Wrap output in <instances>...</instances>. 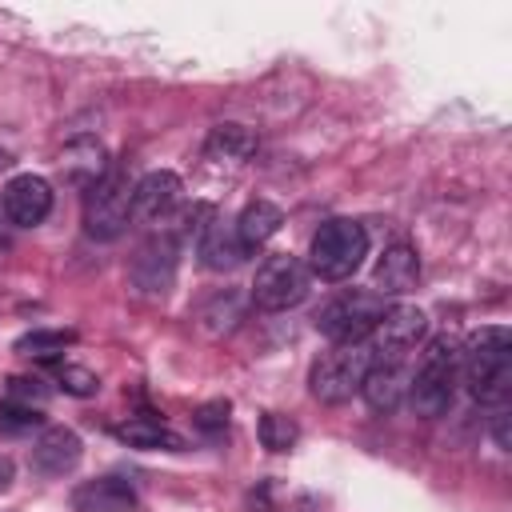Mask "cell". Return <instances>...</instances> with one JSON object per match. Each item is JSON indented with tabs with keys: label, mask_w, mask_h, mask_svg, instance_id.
Returning <instances> with one entry per match:
<instances>
[{
	"label": "cell",
	"mask_w": 512,
	"mask_h": 512,
	"mask_svg": "<svg viewBox=\"0 0 512 512\" xmlns=\"http://www.w3.org/2000/svg\"><path fill=\"white\" fill-rule=\"evenodd\" d=\"M460 376L476 404L500 408L512 388V332L488 324L468 340H460Z\"/></svg>",
	"instance_id": "1"
},
{
	"label": "cell",
	"mask_w": 512,
	"mask_h": 512,
	"mask_svg": "<svg viewBox=\"0 0 512 512\" xmlns=\"http://www.w3.org/2000/svg\"><path fill=\"white\" fill-rule=\"evenodd\" d=\"M460 384V336L456 332H440L424 344L416 372H408V400L412 412L424 420H436L448 412L452 396Z\"/></svg>",
	"instance_id": "2"
},
{
	"label": "cell",
	"mask_w": 512,
	"mask_h": 512,
	"mask_svg": "<svg viewBox=\"0 0 512 512\" xmlns=\"http://www.w3.org/2000/svg\"><path fill=\"white\" fill-rule=\"evenodd\" d=\"M368 256V232L364 224L356 220H324L316 232H312V244H308V272L336 284V280H348Z\"/></svg>",
	"instance_id": "3"
},
{
	"label": "cell",
	"mask_w": 512,
	"mask_h": 512,
	"mask_svg": "<svg viewBox=\"0 0 512 512\" xmlns=\"http://www.w3.org/2000/svg\"><path fill=\"white\" fill-rule=\"evenodd\" d=\"M384 312H388V304H384L380 292H372V288H348V292L332 296L316 312V328L332 344H364L372 336V328L380 324Z\"/></svg>",
	"instance_id": "4"
},
{
	"label": "cell",
	"mask_w": 512,
	"mask_h": 512,
	"mask_svg": "<svg viewBox=\"0 0 512 512\" xmlns=\"http://www.w3.org/2000/svg\"><path fill=\"white\" fill-rule=\"evenodd\" d=\"M132 176L124 168H108L88 192H84V232L92 240H116L132 224Z\"/></svg>",
	"instance_id": "5"
},
{
	"label": "cell",
	"mask_w": 512,
	"mask_h": 512,
	"mask_svg": "<svg viewBox=\"0 0 512 512\" xmlns=\"http://www.w3.org/2000/svg\"><path fill=\"white\" fill-rule=\"evenodd\" d=\"M368 372V344H332L308 372V392L320 404H344L360 392Z\"/></svg>",
	"instance_id": "6"
},
{
	"label": "cell",
	"mask_w": 512,
	"mask_h": 512,
	"mask_svg": "<svg viewBox=\"0 0 512 512\" xmlns=\"http://www.w3.org/2000/svg\"><path fill=\"white\" fill-rule=\"evenodd\" d=\"M308 284H312L308 264L300 256H292V252H276L256 268L252 304L260 312H288L308 296Z\"/></svg>",
	"instance_id": "7"
},
{
	"label": "cell",
	"mask_w": 512,
	"mask_h": 512,
	"mask_svg": "<svg viewBox=\"0 0 512 512\" xmlns=\"http://www.w3.org/2000/svg\"><path fill=\"white\" fill-rule=\"evenodd\" d=\"M424 332H428L424 308H416V304H392L380 316V324L372 328V336L364 344H368V356L372 360H408L416 352V344L424 340Z\"/></svg>",
	"instance_id": "8"
},
{
	"label": "cell",
	"mask_w": 512,
	"mask_h": 512,
	"mask_svg": "<svg viewBox=\"0 0 512 512\" xmlns=\"http://www.w3.org/2000/svg\"><path fill=\"white\" fill-rule=\"evenodd\" d=\"M176 256H180V240L168 228H160L156 236H148L136 248L132 264H128V280L144 296H164L172 288V280H176Z\"/></svg>",
	"instance_id": "9"
},
{
	"label": "cell",
	"mask_w": 512,
	"mask_h": 512,
	"mask_svg": "<svg viewBox=\"0 0 512 512\" xmlns=\"http://www.w3.org/2000/svg\"><path fill=\"white\" fill-rule=\"evenodd\" d=\"M184 200V180L172 172V168H156V172H144L132 188V220L140 224H168L176 216Z\"/></svg>",
	"instance_id": "10"
},
{
	"label": "cell",
	"mask_w": 512,
	"mask_h": 512,
	"mask_svg": "<svg viewBox=\"0 0 512 512\" xmlns=\"http://www.w3.org/2000/svg\"><path fill=\"white\" fill-rule=\"evenodd\" d=\"M0 204H4V216L16 228H36L52 212V184L44 176H36V172H20V176H12L4 184Z\"/></svg>",
	"instance_id": "11"
},
{
	"label": "cell",
	"mask_w": 512,
	"mask_h": 512,
	"mask_svg": "<svg viewBox=\"0 0 512 512\" xmlns=\"http://www.w3.org/2000/svg\"><path fill=\"white\" fill-rule=\"evenodd\" d=\"M360 396L368 400L372 412H396L400 400L408 396V360H372L368 356Z\"/></svg>",
	"instance_id": "12"
},
{
	"label": "cell",
	"mask_w": 512,
	"mask_h": 512,
	"mask_svg": "<svg viewBox=\"0 0 512 512\" xmlns=\"http://www.w3.org/2000/svg\"><path fill=\"white\" fill-rule=\"evenodd\" d=\"M80 456H84V444H80V436H76L72 428H64V424L44 428L40 440L32 444V468H36L40 476H64V472H72V468L80 464Z\"/></svg>",
	"instance_id": "13"
},
{
	"label": "cell",
	"mask_w": 512,
	"mask_h": 512,
	"mask_svg": "<svg viewBox=\"0 0 512 512\" xmlns=\"http://www.w3.org/2000/svg\"><path fill=\"white\" fill-rule=\"evenodd\" d=\"M416 280H420V252L412 244H404V240L384 248V256L372 268V292H380V296H400Z\"/></svg>",
	"instance_id": "14"
},
{
	"label": "cell",
	"mask_w": 512,
	"mask_h": 512,
	"mask_svg": "<svg viewBox=\"0 0 512 512\" xmlns=\"http://www.w3.org/2000/svg\"><path fill=\"white\" fill-rule=\"evenodd\" d=\"M72 508L76 512H132L136 488L124 476H96L72 488Z\"/></svg>",
	"instance_id": "15"
},
{
	"label": "cell",
	"mask_w": 512,
	"mask_h": 512,
	"mask_svg": "<svg viewBox=\"0 0 512 512\" xmlns=\"http://www.w3.org/2000/svg\"><path fill=\"white\" fill-rule=\"evenodd\" d=\"M108 168H112V164H108V152H104V144H100L96 136H76V140H68L64 152H60V172H64V180L76 184V188H84V192H88Z\"/></svg>",
	"instance_id": "16"
},
{
	"label": "cell",
	"mask_w": 512,
	"mask_h": 512,
	"mask_svg": "<svg viewBox=\"0 0 512 512\" xmlns=\"http://www.w3.org/2000/svg\"><path fill=\"white\" fill-rule=\"evenodd\" d=\"M196 256H200V264L212 268V272H232L236 264H244L248 248L240 244V236H236L232 224L212 220V224L196 236Z\"/></svg>",
	"instance_id": "17"
},
{
	"label": "cell",
	"mask_w": 512,
	"mask_h": 512,
	"mask_svg": "<svg viewBox=\"0 0 512 512\" xmlns=\"http://www.w3.org/2000/svg\"><path fill=\"white\" fill-rule=\"evenodd\" d=\"M256 148H260L256 132H252L248 124H236V120L216 124V128L208 132V140H204V156H208V160H228V164L252 160Z\"/></svg>",
	"instance_id": "18"
},
{
	"label": "cell",
	"mask_w": 512,
	"mask_h": 512,
	"mask_svg": "<svg viewBox=\"0 0 512 512\" xmlns=\"http://www.w3.org/2000/svg\"><path fill=\"white\" fill-rule=\"evenodd\" d=\"M112 436H116L120 444L144 448V452H180V448H184V436H180V432H172L168 424L148 420V416H132V420L116 424Z\"/></svg>",
	"instance_id": "19"
},
{
	"label": "cell",
	"mask_w": 512,
	"mask_h": 512,
	"mask_svg": "<svg viewBox=\"0 0 512 512\" xmlns=\"http://www.w3.org/2000/svg\"><path fill=\"white\" fill-rule=\"evenodd\" d=\"M280 224H284V212H280L272 200H252V204L240 212V220H236L232 228H236L240 244L252 252V248H260V244H268V240L280 232Z\"/></svg>",
	"instance_id": "20"
},
{
	"label": "cell",
	"mask_w": 512,
	"mask_h": 512,
	"mask_svg": "<svg viewBox=\"0 0 512 512\" xmlns=\"http://www.w3.org/2000/svg\"><path fill=\"white\" fill-rule=\"evenodd\" d=\"M72 344H76V332L72 328H32L12 348L20 356H32V360H60L64 348H72Z\"/></svg>",
	"instance_id": "21"
},
{
	"label": "cell",
	"mask_w": 512,
	"mask_h": 512,
	"mask_svg": "<svg viewBox=\"0 0 512 512\" xmlns=\"http://www.w3.org/2000/svg\"><path fill=\"white\" fill-rule=\"evenodd\" d=\"M256 436H260V444H264L268 452H288V448L300 440V428H296V420L284 416V412H264L260 424H256Z\"/></svg>",
	"instance_id": "22"
},
{
	"label": "cell",
	"mask_w": 512,
	"mask_h": 512,
	"mask_svg": "<svg viewBox=\"0 0 512 512\" xmlns=\"http://www.w3.org/2000/svg\"><path fill=\"white\" fill-rule=\"evenodd\" d=\"M56 384L68 392V396H96L100 392V376L80 368V364H56Z\"/></svg>",
	"instance_id": "23"
},
{
	"label": "cell",
	"mask_w": 512,
	"mask_h": 512,
	"mask_svg": "<svg viewBox=\"0 0 512 512\" xmlns=\"http://www.w3.org/2000/svg\"><path fill=\"white\" fill-rule=\"evenodd\" d=\"M44 396H48V384L40 376H8V400H20V404L40 408Z\"/></svg>",
	"instance_id": "24"
},
{
	"label": "cell",
	"mask_w": 512,
	"mask_h": 512,
	"mask_svg": "<svg viewBox=\"0 0 512 512\" xmlns=\"http://www.w3.org/2000/svg\"><path fill=\"white\" fill-rule=\"evenodd\" d=\"M0 424L4 428H40L44 424V412L32 408V404H20V400H4L0 404Z\"/></svg>",
	"instance_id": "25"
},
{
	"label": "cell",
	"mask_w": 512,
	"mask_h": 512,
	"mask_svg": "<svg viewBox=\"0 0 512 512\" xmlns=\"http://www.w3.org/2000/svg\"><path fill=\"white\" fill-rule=\"evenodd\" d=\"M228 412H232V404H228V400H208V404H200V408H196L192 424H196L200 432H220V428L228 424Z\"/></svg>",
	"instance_id": "26"
},
{
	"label": "cell",
	"mask_w": 512,
	"mask_h": 512,
	"mask_svg": "<svg viewBox=\"0 0 512 512\" xmlns=\"http://www.w3.org/2000/svg\"><path fill=\"white\" fill-rule=\"evenodd\" d=\"M492 432H496V444H500V448H508V444H512V440H508V408H504V404L496 408V420H492Z\"/></svg>",
	"instance_id": "27"
},
{
	"label": "cell",
	"mask_w": 512,
	"mask_h": 512,
	"mask_svg": "<svg viewBox=\"0 0 512 512\" xmlns=\"http://www.w3.org/2000/svg\"><path fill=\"white\" fill-rule=\"evenodd\" d=\"M12 480H16V464H12L8 456H0V492H4Z\"/></svg>",
	"instance_id": "28"
}]
</instances>
